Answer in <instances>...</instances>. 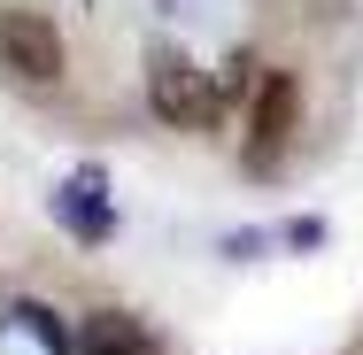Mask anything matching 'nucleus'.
I'll return each instance as SVG.
<instances>
[{"label": "nucleus", "instance_id": "obj_1", "mask_svg": "<svg viewBox=\"0 0 363 355\" xmlns=\"http://www.w3.org/2000/svg\"><path fill=\"white\" fill-rule=\"evenodd\" d=\"M294 116H301V85H294L286 70H271L263 85H255V101H247V140H240V162H247L255 178H271V170L286 162Z\"/></svg>", "mask_w": 363, "mask_h": 355}, {"label": "nucleus", "instance_id": "obj_2", "mask_svg": "<svg viewBox=\"0 0 363 355\" xmlns=\"http://www.w3.org/2000/svg\"><path fill=\"white\" fill-rule=\"evenodd\" d=\"M147 101H155V116L178 124V132H194V124L217 116V85H209V70H201L194 55H178V47H155V55H147Z\"/></svg>", "mask_w": 363, "mask_h": 355}, {"label": "nucleus", "instance_id": "obj_3", "mask_svg": "<svg viewBox=\"0 0 363 355\" xmlns=\"http://www.w3.org/2000/svg\"><path fill=\"white\" fill-rule=\"evenodd\" d=\"M0 62L23 77V85H55L62 77V31L39 8H8L0 16Z\"/></svg>", "mask_w": 363, "mask_h": 355}, {"label": "nucleus", "instance_id": "obj_4", "mask_svg": "<svg viewBox=\"0 0 363 355\" xmlns=\"http://www.w3.org/2000/svg\"><path fill=\"white\" fill-rule=\"evenodd\" d=\"M55 224H62L70 240H85V247H101V240L116 232V201H108V170H101V162H77L70 178L55 186Z\"/></svg>", "mask_w": 363, "mask_h": 355}, {"label": "nucleus", "instance_id": "obj_5", "mask_svg": "<svg viewBox=\"0 0 363 355\" xmlns=\"http://www.w3.org/2000/svg\"><path fill=\"white\" fill-rule=\"evenodd\" d=\"M70 355H147V332L124 317V309H93L70 332Z\"/></svg>", "mask_w": 363, "mask_h": 355}, {"label": "nucleus", "instance_id": "obj_6", "mask_svg": "<svg viewBox=\"0 0 363 355\" xmlns=\"http://www.w3.org/2000/svg\"><path fill=\"white\" fill-rule=\"evenodd\" d=\"M8 325H16V332H31L47 355H70V325H62L47 301H8Z\"/></svg>", "mask_w": 363, "mask_h": 355}, {"label": "nucleus", "instance_id": "obj_7", "mask_svg": "<svg viewBox=\"0 0 363 355\" xmlns=\"http://www.w3.org/2000/svg\"><path fill=\"white\" fill-rule=\"evenodd\" d=\"M317 240H325L317 216H294V224H286V247H317Z\"/></svg>", "mask_w": 363, "mask_h": 355}, {"label": "nucleus", "instance_id": "obj_8", "mask_svg": "<svg viewBox=\"0 0 363 355\" xmlns=\"http://www.w3.org/2000/svg\"><path fill=\"white\" fill-rule=\"evenodd\" d=\"M247 77H255V62H247V55H232V62H224V93H247Z\"/></svg>", "mask_w": 363, "mask_h": 355}]
</instances>
